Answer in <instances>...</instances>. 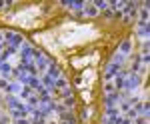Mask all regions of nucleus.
Here are the masks:
<instances>
[{
  "mask_svg": "<svg viewBox=\"0 0 150 124\" xmlns=\"http://www.w3.org/2000/svg\"><path fill=\"white\" fill-rule=\"evenodd\" d=\"M140 84H142V76H140V74H134V72H130L126 78H124V82H122V90H124V92H132L134 88H138Z\"/></svg>",
  "mask_w": 150,
  "mask_h": 124,
  "instance_id": "nucleus-1",
  "label": "nucleus"
},
{
  "mask_svg": "<svg viewBox=\"0 0 150 124\" xmlns=\"http://www.w3.org/2000/svg\"><path fill=\"white\" fill-rule=\"evenodd\" d=\"M122 66H118V64H114V62H110L108 66H106V72H104V78H106V82H110V80L114 78L116 74H118V70H120Z\"/></svg>",
  "mask_w": 150,
  "mask_h": 124,
  "instance_id": "nucleus-2",
  "label": "nucleus"
},
{
  "mask_svg": "<svg viewBox=\"0 0 150 124\" xmlns=\"http://www.w3.org/2000/svg\"><path fill=\"white\" fill-rule=\"evenodd\" d=\"M136 112H138V116H148V112H150V104L148 102H136V106H132Z\"/></svg>",
  "mask_w": 150,
  "mask_h": 124,
  "instance_id": "nucleus-3",
  "label": "nucleus"
},
{
  "mask_svg": "<svg viewBox=\"0 0 150 124\" xmlns=\"http://www.w3.org/2000/svg\"><path fill=\"white\" fill-rule=\"evenodd\" d=\"M8 94H12V96H18V94H20V92H22V84H20V82H18V80H16V82H10V84H8Z\"/></svg>",
  "mask_w": 150,
  "mask_h": 124,
  "instance_id": "nucleus-4",
  "label": "nucleus"
},
{
  "mask_svg": "<svg viewBox=\"0 0 150 124\" xmlns=\"http://www.w3.org/2000/svg\"><path fill=\"white\" fill-rule=\"evenodd\" d=\"M46 76H50L52 80H58V78H60V68H58L56 64H50L48 70H46Z\"/></svg>",
  "mask_w": 150,
  "mask_h": 124,
  "instance_id": "nucleus-5",
  "label": "nucleus"
},
{
  "mask_svg": "<svg viewBox=\"0 0 150 124\" xmlns=\"http://www.w3.org/2000/svg\"><path fill=\"white\" fill-rule=\"evenodd\" d=\"M130 50H132V42H130V40H124V42L120 44V48H118V54L128 56V54H130Z\"/></svg>",
  "mask_w": 150,
  "mask_h": 124,
  "instance_id": "nucleus-6",
  "label": "nucleus"
},
{
  "mask_svg": "<svg viewBox=\"0 0 150 124\" xmlns=\"http://www.w3.org/2000/svg\"><path fill=\"white\" fill-rule=\"evenodd\" d=\"M136 32H138V36H140V38H144V42H146V38H148V22H140Z\"/></svg>",
  "mask_w": 150,
  "mask_h": 124,
  "instance_id": "nucleus-7",
  "label": "nucleus"
},
{
  "mask_svg": "<svg viewBox=\"0 0 150 124\" xmlns=\"http://www.w3.org/2000/svg\"><path fill=\"white\" fill-rule=\"evenodd\" d=\"M26 86H30V88L38 90V88H42V82H40V78H38V76H30V78H28V84H26Z\"/></svg>",
  "mask_w": 150,
  "mask_h": 124,
  "instance_id": "nucleus-8",
  "label": "nucleus"
},
{
  "mask_svg": "<svg viewBox=\"0 0 150 124\" xmlns=\"http://www.w3.org/2000/svg\"><path fill=\"white\" fill-rule=\"evenodd\" d=\"M84 14H86V16H96V14H100V12L96 10V6H94V4H88V6H86V4H84Z\"/></svg>",
  "mask_w": 150,
  "mask_h": 124,
  "instance_id": "nucleus-9",
  "label": "nucleus"
},
{
  "mask_svg": "<svg viewBox=\"0 0 150 124\" xmlns=\"http://www.w3.org/2000/svg\"><path fill=\"white\" fill-rule=\"evenodd\" d=\"M32 94H36V92H32V88H30V86H22V92H20L18 96H20V98H24V100H28Z\"/></svg>",
  "mask_w": 150,
  "mask_h": 124,
  "instance_id": "nucleus-10",
  "label": "nucleus"
},
{
  "mask_svg": "<svg viewBox=\"0 0 150 124\" xmlns=\"http://www.w3.org/2000/svg\"><path fill=\"white\" fill-rule=\"evenodd\" d=\"M104 92H106V94H110V92H116L114 84H110V82H106V86H104Z\"/></svg>",
  "mask_w": 150,
  "mask_h": 124,
  "instance_id": "nucleus-11",
  "label": "nucleus"
},
{
  "mask_svg": "<svg viewBox=\"0 0 150 124\" xmlns=\"http://www.w3.org/2000/svg\"><path fill=\"white\" fill-rule=\"evenodd\" d=\"M116 124H132V120H130V118H126V116H120V118L116 120Z\"/></svg>",
  "mask_w": 150,
  "mask_h": 124,
  "instance_id": "nucleus-12",
  "label": "nucleus"
},
{
  "mask_svg": "<svg viewBox=\"0 0 150 124\" xmlns=\"http://www.w3.org/2000/svg\"><path fill=\"white\" fill-rule=\"evenodd\" d=\"M8 84H10V82L6 78H0V88H2V90H8Z\"/></svg>",
  "mask_w": 150,
  "mask_h": 124,
  "instance_id": "nucleus-13",
  "label": "nucleus"
},
{
  "mask_svg": "<svg viewBox=\"0 0 150 124\" xmlns=\"http://www.w3.org/2000/svg\"><path fill=\"white\" fill-rule=\"evenodd\" d=\"M60 94H62V98H68V96H72V90H70L68 86H66V88H64V90L60 92Z\"/></svg>",
  "mask_w": 150,
  "mask_h": 124,
  "instance_id": "nucleus-14",
  "label": "nucleus"
},
{
  "mask_svg": "<svg viewBox=\"0 0 150 124\" xmlns=\"http://www.w3.org/2000/svg\"><path fill=\"white\" fill-rule=\"evenodd\" d=\"M30 124H46V118H32Z\"/></svg>",
  "mask_w": 150,
  "mask_h": 124,
  "instance_id": "nucleus-15",
  "label": "nucleus"
},
{
  "mask_svg": "<svg viewBox=\"0 0 150 124\" xmlns=\"http://www.w3.org/2000/svg\"><path fill=\"white\" fill-rule=\"evenodd\" d=\"M134 124H146V118L144 116H136L134 118Z\"/></svg>",
  "mask_w": 150,
  "mask_h": 124,
  "instance_id": "nucleus-16",
  "label": "nucleus"
},
{
  "mask_svg": "<svg viewBox=\"0 0 150 124\" xmlns=\"http://www.w3.org/2000/svg\"><path fill=\"white\" fill-rule=\"evenodd\" d=\"M12 124H30V120H26V118H20V120H14Z\"/></svg>",
  "mask_w": 150,
  "mask_h": 124,
  "instance_id": "nucleus-17",
  "label": "nucleus"
},
{
  "mask_svg": "<svg viewBox=\"0 0 150 124\" xmlns=\"http://www.w3.org/2000/svg\"><path fill=\"white\" fill-rule=\"evenodd\" d=\"M72 104H74V98L68 96V98H66V106H72Z\"/></svg>",
  "mask_w": 150,
  "mask_h": 124,
  "instance_id": "nucleus-18",
  "label": "nucleus"
},
{
  "mask_svg": "<svg viewBox=\"0 0 150 124\" xmlns=\"http://www.w3.org/2000/svg\"><path fill=\"white\" fill-rule=\"evenodd\" d=\"M0 124H8V118L6 116H0Z\"/></svg>",
  "mask_w": 150,
  "mask_h": 124,
  "instance_id": "nucleus-19",
  "label": "nucleus"
},
{
  "mask_svg": "<svg viewBox=\"0 0 150 124\" xmlns=\"http://www.w3.org/2000/svg\"><path fill=\"white\" fill-rule=\"evenodd\" d=\"M0 44H4V34L0 32Z\"/></svg>",
  "mask_w": 150,
  "mask_h": 124,
  "instance_id": "nucleus-20",
  "label": "nucleus"
}]
</instances>
